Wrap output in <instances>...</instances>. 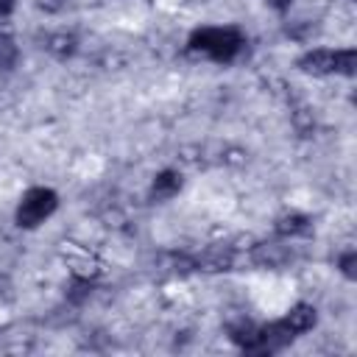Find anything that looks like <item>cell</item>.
<instances>
[{"instance_id":"obj_1","label":"cell","mask_w":357,"mask_h":357,"mask_svg":"<svg viewBox=\"0 0 357 357\" xmlns=\"http://www.w3.org/2000/svg\"><path fill=\"white\" fill-rule=\"evenodd\" d=\"M190 50L215 61H231L243 50V36L237 28H201L190 36Z\"/></svg>"},{"instance_id":"obj_2","label":"cell","mask_w":357,"mask_h":357,"mask_svg":"<svg viewBox=\"0 0 357 357\" xmlns=\"http://www.w3.org/2000/svg\"><path fill=\"white\" fill-rule=\"evenodd\" d=\"M298 67L312 75H332V73L354 75L357 53L354 50H310L298 59Z\"/></svg>"},{"instance_id":"obj_3","label":"cell","mask_w":357,"mask_h":357,"mask_svg":"<svg viewBox=\"0 0 357 357\" xmlns=\"http://www.w3.org/2000/svg\"><path fill=\"white\" fill-rule=\"evenodd\" d=\"M56 204H59V198H56L53 190H47V187H33V190H28V192L20 198L17 223H20L22 229H33V226H39L47 215H53Z\"/></svg>"},{"instance_id":"obj_4","label":"cell","mask_w":357,"mask_h":357,"mask_svg":"<svg viewBox=\"0 0 357 357\" xmlns=\"http://www.w3.org/2000/svg\"><path fill=\"white\" fill-rule=\"evenodd\" d=\"M195 265L204 271H229L234 265V251L229 245H212L195 259Z\"/></svg>"},{"instance_id":"obj_5","label":"cell","mask_w":357,"mask_h":357,"mask_svg":"<svg viewBox=\"0 0 357 357\" xmlns=\"http://www.w3.org/2000/svg\"><path fill=\"white\" fill-rule=\"evenodd\" d=\"M282 324H284L293 335H301V332H307V329L315 326V307H310V304H296V307L282 318Z\"/></svg>"},{"instance_id":"obj_6","label":"cell","mask_w":357,"mask_h":357,"mask_svg":"<svg viewBox=\"0 0 357 357\" xmlns=\"http://www.w3.org/2000/svg\"><path fill=\"white\" fill-rule=\"evenodd\" d=\"M178 190H181V176H178L176 170H162V173L153 178V184H151V198H153V201H167V198H173Z\"/></svg>"},{"instance_id":"obj_7","label":"cell","mask_w":357,"mask_h":357,"mask_svg":"<svg viewBox=\"0 0 357 357\" xmlns=\"http://www.w3.org/2000/svg\"><path fill=\"white\" fill-rule=\"evenodd\" d=\"M276 231L284 234V237H304V234L312 231V226H310V220L304 215H296L293 212V215H282L276 220Z\"/></svg>"},{"instance_id":"obj_8","label":"cell","mask_w":357,"mask_h":357,"mask_svg":"<svg viewBox=\"0 0 357 357\" xmlns=\"http://www.w3.org/2000/svg\"><path fill=\"white\" fill-rule=\"evenodd\" d=\"M284 259H287V251L276 243H265V245L254 248V262H259V265H282Z\"/></svg>"},{"instance_id":"obj_9","label":"cell","mask_w":357,"mask_h":357,"mask_svg":"<svg viewBox=\"0 0 357 357\" xmlns=\"http://www.w3.org/2000/svg\"><path fill=\"white\" fill-rule=\"evenodd\" d=\"M17 61V45L11 36H0V67H14Z\"/></svg>"},{"instance_id":"obj_10","label":"cell","mask_w":357,"mask_h":357,"mask_svg":"<svg viewBox=\"0 0 357 357\" xmlns=\"http://www.w3.org/2000/svg\"><path fill=\"white\" fill-rule=\"evenodd\" d=\"M56 56H70L73 50H75V39L73 36H64V33H59V36H53L50 39V45H47Z\"/></svg>"},{"instance_id":"obj_11","label":"cell","mask_w":357,"mask_h":357,"mask_svg":"<svg viewBox=\"0 0 357 357\" xmlns=\"http://www.w3.org/2000/svg\"><path fill=\"white\" fill-rule=\"evenodd\" d=\"M340 268H343V273L351 279L354 276V251H346L343 257H340Z\"/></svg>"},{"instance_id":"obj_12","label":"cell","mask_w":357,"mask_h":357,"mask_svg":"<svg viewBox=\"0 0 357 357\" xmlns=\"http://www.w3.org/2000/svg\"><path fill=\"white\" fill-rule=\"evenodd\" d=\"M14 11V0H0V20Z\"/></svg>"},{"instance_id":"obj_13","label":"cell","mask_w":357,"mask_h":357,"mask_svg":"<svg viewBox=\"0 0 357 357\" xmlns=\"http://www.w3.org/2000/svg\"><path fill=\"white\" fill-rule=\"evenodd\" d=\"M290 3H293V0H271V6H273L276 11H284V8L290 6Z\"/></svg>"}]
</instances>
